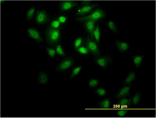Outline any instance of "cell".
Returning a JSON list of instances; mask_svg holds the SVG:
<instances>
[{
    "label": "cell",
    "mask_w": 156,
    "mask_h": 118,
    "mask_svg": "<svg viewBox=\"0 0 156 118\" xmlns=\"http://www.w3.org/2000/svg\"><path fill=\"white\" fill-rule=\"evenodd\" d=\"M106 16L105 13L103 10L98 9L90 15L84 17H78L76 18V20L81 22L90 19L99 20L100 18H105Z\"/></svg>",
    "instance_id": "obj_3"
},
{
    "label": "cell",
    "mask_w": 156,
    "mask_h": 118,
    "mask_svg": "<svg viewBox=\"0 0 156 118\" xmlns=\"http://www.w3.org/2000/svg\"><path fill=\"white\" fill-rule=\"evenodd\" d=\"M60 5L61 10L65 11L76 5L77 3L73 1H62Z\"/></svg>",
    "instance_id": "obj_9"
},
{
    "label": "cell",
    "mask_w": 156,
    "mask_h": 118,
    "mask_svg": "<svg viewBox=\"0 0 156 118\" xmlns=\"http://www.w3.org/2000/svg\"><path fill=\"white\" fill-rule=\"evenodd\" d=\"M56 53L63 56H65L66 54L61 46L57 45L56 47Z\"/></svg>",
    "instance_id": "obj_27"
},
{
    "label": "cell",
    "mask_w": 156,
    "mask_h": 118,
    "mask_svg": "<svg viewBox=\"0 0 156 118\" xmlns=\"http://www.w3.org/2000/svg\"><path fill=\"white\" fill-rule=\"evenodd\" d=\"M36 20L37 23L38 25L47 22L48 20V18L46 11L37 10Z\"/></svg>",
    "instance_id": "obj_7"
},
{
    "label": "cell",
    "mask_w": 156,
    "mask_h": 118,
    "mask_svg": "<svg viewBox=\"0 0 156 118\" xmlns=\"http://www.w3.org/2000/svg\"><path fill=\"white\" fill-rule=\"evenodd\" d=\"M112 60V58L108 55L102 57H98L94 59L97 64L104 69H105L108 65L111 64Z\"/></svg>",
    "instance_id": "obj_6"
},
{
    "label": "cell",
    "mask_w": 156,
    "mask_h": 118,
    "mask_svg": "<svg viewBox=\"0 0 156 118\" xmlns=\"http://www.w3.org/2000/svg\"><path fill=\"white\" fill-rule=\"evenodd\" d=\"M38 80L39 83L41 84L46 83L48 80V77L46 74L44 72H40L38 75Z\"/></svg>",
    "instance_id": "obj_14"
},
{
    "label": "cell",
    "mask_w": 156,
    "mask_h": 118,
    "mask_svg": "<svg viewBox=\"0 0 156 118\" xmlns=\"http://www.w3.org/2000/svg\"><path fill=\"white\" fill-rule=\"evenodd\" d=\"M35 9L34 7H32L28 11L26 14V18L28 20L30 21L32 18Z\"/></svg>",
    "instance_id": "obj_19"
},
{
    "label": "cell",
    "mask_w": 156,
    "mask_h": 118,
    "mask_svg": "<svg viewBox=\"0 0 156 118\" xmlns=\"http://www.w3.org/2000/svg\"><path fill=\"white\" fill-rule=\"evenodd\" d=\"M115 42L118 51L120 52H124L127 50L129 47L128 44L126 42L116 41Z\"/></svg>",
    "instance_id": "obj_13"
},
{
    "label": "cell",
    "mask_w": 156,
    "mask_h": 118,
    "mask_svg": "<svg viewBox=\"0 0 156 118\" xmlns=\"http://www.w3.org/2000/svg\"><path fill=\"white\" fill-rule=\"evenodd\" d=\"M110 103V99L108 98L100 101L99 105L101 109H106L109 108Z\"/></svg>",
    "instance_id": "obj_15"
},
{
    "label": "cell",
    "mask_w": 156,
    "mask_h": 118,
    "mask_svg": "<svg viewBox=\"0 0 156 118\" xmlns=\"http://www.w3.org/2000/svg\"><path fill=\"white\" fill-rule=\"evenodd\" d=\"M81 66L77 67L74 69L73 70L69 77L70 78L72 79L76 76L78 75L81 70Z\"/></svg>",
    "instance_id": "obj_20"
},
{
    "label": "cell",
    "mask_w": 156,
    "mask_h": 118,
    "mask_svg": "<svg viewBox=\"0 0 156 118\" xmlns=\"http://www.w3.org/2000/svg\"><path fill=\"white\" fill-rule=\"evenodd\" d=\"M131 85L129 86H125L120 91L118 94L116 95V98L119 99L126 96H129L131 93Z\"/></svg>",
    "instance_id": "obj_10"
},
{
    "label": "cell",
    "mask_w": 156,
    "mask_h": 118,
    "mask_svg": "<svg viewBox=\"0 0 156 118\" xmlns=\"http://www.w3.org/2000/svg\"><path fill=\"white\" fill-rule=\"evenodd\" d=\"M46 49L49 56L50 57H54L56 53V51L54 49L46 47Z\"/></svg>",
    "instance_id": "obj_26"
},
{
    "label": "cell",
    "mask_w": 156,
    "mask_h": 118,
    "mask_svg": "<svg viewBox=\"0 0 156 118\" xmlns=\"http://www.w3.org/2000/svg\"><path fill=\"white\" fill-rule=\"evenodd\" d=\"M94 37L95 38L97 43L99 44L100 38V33L99 26L98 25H97L96 29L94 30Z\"/></svg>",
    "instance_id": "obj_23"
},
{
    "label": "cell",
    "mask_w": 156,
    "mask_h": 118,
    "mask_svg": "<svg viewBox=\"0 0 156 118\" xmlns=\"http://www.w3.org/2000/svg\"><path fill=\"white\" fill-rule=\"evenodd\" d=\"M98 6L97 4H94L90 5L85 6L79 9L76 15H83L86 13L89 12L94 8Z\"/></svg>",
    "instance_id": "obj_11"
},
{
    "label": "cell",
    "mask_w": 156,
    "mask_h": 118,
    "mask_svg": "<svg viewBox=\"0 0 156 118\" xmlns=\"http://www.w3.org/2000/svg\"><path fill=\"white\" fill-rule=\"evenodd\" d=\"M4 2V0H1L0 1V3H3Z\"/></svg>",
    "instance_id": "obj_33"
},
{
    "label": "cell",
    "mask_w": 156,
    "mask_h": 118,
    "mask_svg": "<svg viewBox=\"0 0 156 118\" xmlns=\"http://www.w3.org/2000/svg\"><path fill=\"white\" fill-rule=\"evenodd\" d=\"M132 99H127L124 97L121 99L118 103V105L121 108H129L131 106Z\"/></svg>",
    "instance_id": "obj_12"
},
{
    "label": "cell",
    "mask_w": 156,
    "mask_h": 118,
    "mask_svg": "<svg viewBox=\"0 0 156 118\" xmlns=\"http://www.w3.org/2000/svg\"><path fill=\"white\" fill-rule=\"evenodd\" d=\"M60 24V22L57 20L52 21L50 24V27L55 28H57Z\"/></svg>",
    "instance_id": "obj_30"
},
{
    "label": "cell",
    "mask_w": 156,
    "mask_h": 118,
    "mask_svg": "<svg viewBox=\"0 0 156 118\" xmlns=\"http://www.w3.org/2000/svg\"><path fill=\"white\" fill-rule=\"evenodd\" d=\"M85 44L89 51L91 52L95 56L98 57L100 56L101 52L96 43L91 40L89 35L86 39Z\"/></svg>",
    "instance_id": "obj_2"
},
{
    "label": "cell",
    "mask_w": 156,
    "mask_h": 118,
    "mask_svg": "<svg viewBox=\"0 0 156 118\" xmlns=\"http://www.w3.org/2000/svg\"><path fill=\"white\" fill-rule=\"evenodd\" d=\"M74 61L72 58L68 57L63 60L56 67V70L58 72L64 71L73 66Z\"/></svg>",
    "instance_id": "obj_4"
},
{
    "label": "cell",
    "mask_w": 156,
    "mask_h": 118,
    "mask_svg": "<svg viewBox=\"0 0 156 118\" xmlns=\"http://www.w3.org/2000/svg\"><path fill=\"white\" fill-rule=\"evenodd\" d=\"M98 20L90 19L85 21L84 25L86 29L90 34V39L93 40L94 38V26L96 22Z\"/></svg>",
    "instance_id": "obj_5"
},
{
    "label": "cell",
    "mask_w": 156,
    "mask_h": 118,
    "mask_svg": "<svg viewBox=\"0 0 156 118\" xmlns=\"http://www.w3.org/2000/svg\"><path fill=\"white\" fill-rule=\"evenodd\" d=\"M82 39L81 37H79L77 38L74 43V46L75 49H77L80 46L82 42Z\"/></svg>",
    "instance_id": "obj_28"
},
{
    "label": "cell",
    "mask_w": 156,
    "mask_h": 118,
    "mask_svg": "<svg viewBox=\"0 0 156 118\" xmlns=\"http://www.w3.org/2000/svg\"><path fill=\"white\" fill-rule=\"evenodd\" d=\"M135 78V75L134 71L131 72L126 78L123 84L129 85Z\"/></svg>",
    "instance_id": "obj_16"
},
{
    "label": "cell",
    "mask_w": 156,
    "mask_h": 118,
    "mask_svg": "<svg viewBox=\"0 0 156 118\" xmlns=\"http://www.w3.org/2000/svg\"><path fill=\"white\" fill-rule=\"evenodd\" d=\"M46 39L47 43L51 46L55 45L59 41L60 38V32L59 29L50 26L47 28L46 31Z\"/></svg>",
    "instance_id": "obj_1"
},
{
    "label": "cell",
    "mask_w": 156,
    "mask_h": 118,
    "mask_svg": "<svg viewBox=\"0 0 156 118\" xmlns=\"http://www.w3.org/2000/svg\"><path fill=\"white\" fill-rule=\"evenodd\" d=\"M67 19V18L66 17L62 16L59 18L58 20L60 22L62 23H64L66 21Z\"/></svg>",
    "instance_id": "obj_31"
},
{
    "label": "cell",
    "mask_w": 156,
    "mask_h": 118,
    "mask_svg": "<svg viewBox=\"0 0 156 118\" xmlns=\"http://www.w3.org/2000/svg\"><path fill=\"white\" fill-rule=\"evenodd\" d=\"M77 51L81 53L86 54L88 53L89 52L86 47L82 46L76 49Z\"/></svg>",
    "instance_id": "obj_25"
},
{
    "label": "cell",
    "mask_w": 156,
    "mask_h": 118,
    "mask_svg": "<svg viewBox=\"0 0 156 118\" xmlns=\"http://www.w3.org/2000/svg\"><path fill=\"white\" fill-rule=\"evenodd\" d=\"M99 83V80L94 78L91 79L89 81L88 85L91 88H94L97 86Z\"/></svg>",
    "instance_id": "obj_24"
},
{
    "label": "cell",
    "mask_w": 156,
    "mask_h": 118,
    "mask_svg": "<svg viewBox=\"0 0 156 118\" xmlns=\"http://www.w3.org/2000/svg\"><path fill=\"white\" fill-rule=\"evenodd\" d=\"M98 95L100 96H103L106 95L107 92L106 90L103 88H99L94 91Z\"/></svg>",
    "instance_id": "obj_22"
},
{
    "label": "cell",
    "mask_w": 156,
    "mask_h": 118,
    "mask_svg": "<svg viewBox=\"0 0 156 118\" xmlns=\"http://www.w3.org/2000/svg\"><path fill=\"white\" fill-rule=\"evenodd\" d=\"M92 1L91 0H82L81 2V4L82 5H87L90 4Z\"/></svg>",
    "instance_id": "obj_32"
},
{
    "label": "cell",
    "mask_w": 156,
    "mask_h": 118,
    "mask_svg": "<svg viewBox=\"0 0 156 118\" xmlns=\"http://www.w3.org/2000/svg\"><path fill=\"white\" fill-rule=\"evenodd\" d=\"M129 111L128 109H121L118 111L117 114L120 117H122L126 115Z\"/></svg>",
    "instance_id": "obj_29"
},
{
    "label": "cell",
    "mask_w": 156,
    "mask_h": 118,
    "mask_svg": "<svg viewBox=\"0 0 156 118\" xmlns=\"http://www.w3.org/2000/svg\"><path fill=\"white\" fill-rule=\"evenodd\" d=\"M143 59V56L142 55L133 56V62L137 69H138L140 66Z\"/></svg>",
    "instance_id": "obj_17"
},
{
    "label": "cell",
    "mask_w": 156,
    "mask_h": 118,
    "mask_svg": "<svg viewBox=\"0 0 156 118\" xmlns=\"http://www.w3.org/2000/svg\"><path fill=\"white\" fill-rule=\"evenodd\" d=\"M141 95V94L138 91L135 93L132 99L133 103L134 105H136L138 104L140 99Z\"/></svg>",
    "instance_id": "obj_18"
},
{
    "label": "cell",
    "mask_w": 156,
    "mask_h": 118,
    "mask_svg": "<svg viewBox=\"0 0 156 118\" xmlns=\"http://www.w3.org/2000/svg\"><path fill=\"white\" fill-rule=\"evenodd\" d=\"M29 36L36 40L38 42H42L43 39L41 37L39 32L36 29L31 28L28 29Z\"/></svg>",
    "instance_id": "obj_8"
},
{
    "label": "cell",
    "mask_w": 156,
    "mask_h": 118,
    "mask_svg": "<svg viewBox=\"0 0 156 118\" xmlns=\"http://www.w3.org/2000/svg\"><path fill=\"white\" fill-rule=\"evenodd\" d=\"M109 28L113 32L116 33L118 31V29L115 23L112 21H110L107 23Z\"/></svg>",
    "instance_id": "obj_21"
}]
</instances>
